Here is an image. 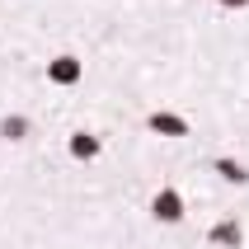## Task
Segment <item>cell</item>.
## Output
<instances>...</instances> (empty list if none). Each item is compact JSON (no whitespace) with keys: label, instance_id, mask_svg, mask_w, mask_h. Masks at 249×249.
Returning <instances> with one entry per match:
<instances>
[{"label":"cell","instance_id":"4","mask_svg":"<svg viewBox=\"0 0 249 249\" xmlns=\"http://www.w3.org/2000/svg\"><path fill=\"white\" fill-rule=\"evenodd\" d=\"M226 5H245V0H226Z\"/></svg>","mask_w":249,"mask_h":249},{"label":"cell","instance_id":"3","mask_svg":"<svg viewBox=\"0 0 249 249\" xmlns=\"http://www.w3.org/2000/svg\"><path fill=\"white\" fill-rule=\"evenodd\" d=\"M52 75H56V80H75V66H71V61H61V66H56Z\"/></svg>","mask_w":249,"mask_h":249},{"label":"cell","instance_id":"1","mask_svg":"<svg viewBox=\"0 0 249 249\" xmlns=\"http://www.w3.org/2000/svg\"><path fill=\"white\" fill-rule=\"evenodd\" d=\"M155 216L179 221V216H183V212H179V197H174V193H160V197H155Z\"/></svg>","mask_w":249,"mask_h":249},{"label":"cell","instance_id":"2","mask_svg":"<svg viewBox=\"0 0 249 249\" xmlns=\"http://www.w3.org/2000/svg\"><path fill=\"white\" fill-rule=\"evenodd\" d=\"M151 123L160 127V132H183V123H179V118H151Z\"/></svg>","mask_w":249,"mask_h":249}]
</instances>
